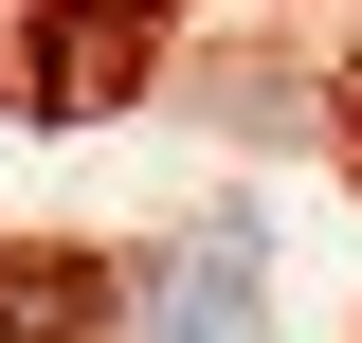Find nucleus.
<instances>
[{"instance_id": "nucleus-1", "label": "nucleus", "mask_w": 362, "mask_h": 343, "mask_svg": "<svg viewBox=\"0 0 362 343\" xmlns=\"http://www.w3.org/2000/svg\"><path fill=\"white\" fill-rule=\"evenodd\" d=\"M272 325H290V289H272L254 217H181L90 289V343H272Z\"/></svg>"}, {"instance_id": "nucleus-2", "label": "nucleus", "mask_w": 362, "mask_h": 343, "mask_svg": "<svg viewBox=\"0 0 362 343\" xmlns=\"http://www.w3.org/2000/svg\"><path fill=\"white\" fill-rule=\"evenodd\" d=\"M181 109H199V127H235V145H326V73H290V54H254V37H235V54H181Z\"/></svg>"}, {"instance_id": "nucleus-3", "label": "nucleus", "mask_w": 362, "mask_h": 343, "mask_svg": "<svg viewBox=\"0 0 362 343\" xmlns=\"http://www.w3.org/2000/svg\"><path fill=\"white\" fill-rule=\"evenodd\" d=\"M0 343H90V289L73 271H0Z\"/></svg>"}]
</instances>
